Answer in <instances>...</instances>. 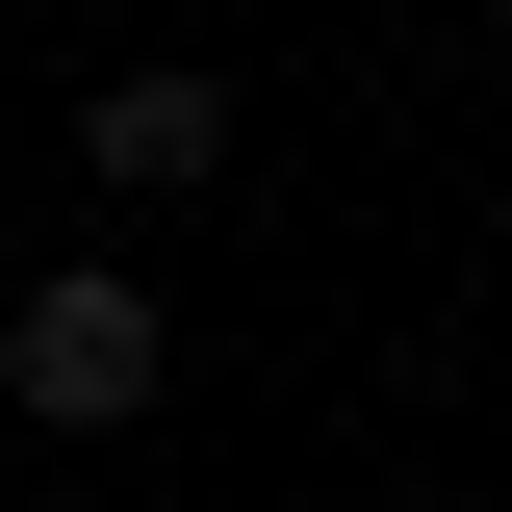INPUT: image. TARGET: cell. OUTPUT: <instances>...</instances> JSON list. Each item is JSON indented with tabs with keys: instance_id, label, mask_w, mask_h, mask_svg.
Masks as SVG:
<instances>
[{
	"instance_id": "cell-1",
	"label": "cell",
	"mask_w": 512,
	"mask_h": 512,
	"mask_svg": "<svg viewBox=\"0 0 512 512\" xmlns=\"http://www.w3.org/2000/svg\"><path fill=\"white\" fill-rule=\"evenodd\" d=\"M154 384H180V333H154V282H103V256L0 308V410H52V436H128Z\"/></svg>"
},
{
	"instance_id": "cell-2",
	"label": "cell",
	"mask_w": 512,
	"mask_h": 512,
	"mask_svg": "<svg viewBox=\"0 0 512 512\" xmlns=\"http://www.w3.org/2000/svg\"><path fill=\"white\" fill-rule=\"evenodd\" d=\"M77 154H103L128 205H180V180H231V77H180V52H154V77H103V103H77Z\"/></svg>"
}]
</instances>
